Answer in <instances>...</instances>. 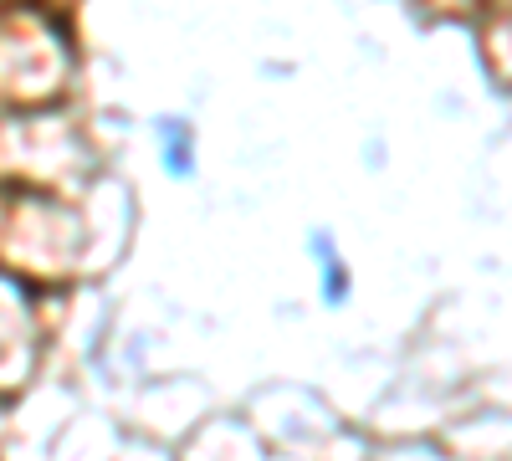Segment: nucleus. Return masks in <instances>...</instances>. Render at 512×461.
Instances as JSON below:
<instances>
[{"mask_svg":"<svg viewBox=\"0 0 512 461\" xmlns=\"http://www.w3.org/2000/svg\"><path fill=\"white\" fill-rule=\"evenodd\" d=\"M169 170H175V175L190 170V134H185V123H169Z\"/></svg>","mask_w":512,"mask_h":461,"instance_id":"nucleus-1","label":"nucleus"}]
</instances>
